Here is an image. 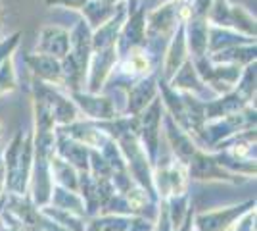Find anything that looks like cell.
<instances>
[{"label":"cell","mask_w":257,"mask_h":231,"mask_svg":"<svg viewBox=\"0 0 257 231\" xmlns=\"http://www.w3.org/2000/svg\"><path fill=\"white\" fill-rule=\"evenodd\" d=\"M186 48V41H184V25H179V29H177V35H175V39H173L171 43V48H169V54H167V62H165V75L171 77L173 73H177V69L181 67L182 60H184V50Z\"/></svg>","instance_id":"8"},{"label":"cell","mask_w":257,"mask_h":231,"mask_svg":"<svg viewBox=\"0 0 257 231\" xmlns=\"http://www.w3.org/2000/svg\"><path fill=\"white\" fill-rule=\"evenodd\" d=\"M46 4H50V6H56V4H60V6H65V8H73V10H81L83 6L86 4V0H46Z\"/></svg>","instance_id":"15"},{"label":"cell","mask_w":257,"mask_h":231,"mask_svg":"<svg viewBox=\"0 0 257 231\" xmlns=\"http://www.w3.org/2000/svg\"><path fill=\"white\" fill-rule=\"evenodd\" d=\"M0 185H2V162H0Z\"/></svg>","instance_id":"18"},{"label":"cell","mask_w":257,"mask_h":231,"mask_svg":"<svg viewBox=\"0 0 257 231\" xmlns=\"http://www.w3.org/2000/svg\"><path fill=\"white\" fill-rule=\"evenodd\" d=\"M242 212H244V206H234V208L223 210V212L202 214V216H198V227L202 231H225L228 223Z\"/></svg>","instance_id":"7"},{"label":"cell","mask_w":257,"mask_h":231,"mask_svg":"<svg viewBox=\"0 0 257 231\" xmlns=\"http://www.w3.org/2000/svg\"><path fill=\"white\" fill-rule=\"evenodd\" d=\"M14 89H16V69L12 56H8L0 64V95L12 93Z\"/></svg>","instance_id":"13"},{"label":"cell","mask_w":257,"mask_h":231,"mask_svg":"<svg viewBox=\"0 0 257 231\" xmlns=\"http://www.w3.org/2000/svg\"><path fill=\"white\" fill-rule=\"evenodd\" d=\"M179 75L173 79V87L175 89H194V91H200L202 83L196 75V67L192 66V62H184L182 69H177Z\"/></svg>","instance_id":"12"},{"label":"cell","mask_w":257,"mask_h":231,"mask_svg":"<svg viewBox=\"0 0 257 231\" xmlns=\"http://www.w3.org/2000/svg\"><path fill=\"white\" fill-rule=\"evenodd\" d=\"M154 95H156V81L154 79H146V81L139 83L128 93V112L142 110L150 102V99H154Z\"/></svg>","instance_id":"9"},{"label":"cell","mask_w":257,"mask_h":231,"mask_svg":"<svg viewBox=\"0 0 257 231\" xmlns=\"http://www.w3.org/2000/svg\"><path fill=\"white\" fill-rule=\"evenodd\" d=\"M137 4H139V0H128L127 12H135V10H137Z\"/></svg>","instance_id":"16"},{"label":"cell","mask_w":257,"mask_h":231,"mask_svg":"<svg viewBox=\"0 0 257 231\" xmlns=\"http://www.w3.org/2000/svg\"><path fill=\"white\" fill-rule=\"evenodd\" d=\"M209 20L221 27H240L244 29L249 37H255V20L247 14L242 6L230 4L228 0H213L209 12H207Z\"/></svg>","instance_id":"1"},{"label":"cell","mask_w":257,"mask_h":231,"mask_svg":"<svg viewBox=\"0 0 257 231\" xmlns=\"http://www.w3.org/2000/svg\"><path fill=\"white\" fill-rule=\"evenodd\" d=\"M188 29H190V48L194 50V54L204 56L205 48H207V23L205 18H192L188 22Z\"/></svg>","instance_id":"10"},{"label":"cell","mask_w":257,"mask_h":231,"mask_svg":"<svg viewBox=\"0 0 257 231\" xmlns=\"http://www.w3.org/2000/svg\"><path fill=\"white\" fill-rule=\"evenodd\" d=\"M0 135H2V127H0Z\"/></svg>","instance_id":"19"},{"label":"cell","mask_w":257,"mask_h":231,"mask_svg":"<svg viewBox=\"0 0 257 231\" xmlns=\"http://www.w3.org/2000/svg\"><path fill=\"white\" fill-rule=\"evenodd\" d=\"M69 31L60 27V25H46L41 29V37L37 43V52L39 54L54 56L62 60L69 52Z\"/></svg>","instance_id":"2"},{"label":"cell","mask_w":257,"mask_h":231,"mask_svg":"<svg viewBox=\"0 0 257 231\" xmlns=\"http://www.w3.org/2000/svg\"><path fill=\"white\" fill-rule=\"evenodd\" d=\"M167 129H169V137H171L173 144H175V150H177V154H179V158H181L182 162L190 160L194 154H196V148H194L192 141H190L186 135H182L181 129L175 131L171 120H167Z\"/></svg>","instance_id":"11"},{"label":"cell","mask_w":257,"mask_h":231,"mask_svg":"<svg viewBox=\"0 0 257 231\" xmlns=\"http://www.w3.org/2000/svg\"><path fill=\"white\" fill-rule=\"evenodd\" d=\"M73 99L81 104V108L96 118V120H113L115 118V108L113 104L109 102V99H104V97H92V95H81V93H73Z\"/></svg>","instance_id":"5"},{"label":"cell","mask_w":257,"mask_h":231,"mask_svg":"<svg viewBox=\"0 0 257 231\" xmlns=\"http://www.w3.org/2000/svg\"><path fill=\"white\" fill-rule=\"evenodd\" d=\"M117 60V48L109 46L104 50H96V54L92 58V67H90V93H98L104 79L109 75L111 67Z\"/></svg>","instance_id":"3"},{"label":"cell","mask_w":257,"mask_h":231,"mask_svg":"<svg viewBox=\"0 0 257 231\" xmlns=\"http://www.w3.org/2000/svg\"><path fill=\"white\" fill-rule=\"evenodd\" d=\"M123 4V2H121ZM119 4V6H121ZM119 6L115 8V2H109V0H86V4L81 8L85 14V20L88 23V27L96 29L102 23H106L115 12L119 10Z\"/></svg>","instance_id":"6"},{"label":"cell","mask_w":257,"mask_h":231,"mask_svg":"<svg viewBox=\"0 0 257 231\" xmlns=\"http://www.w3.org/2000/svg\"><path fill=\"white\" fill-rule=\"evenodd\" d=\"M2 22H4V6L0 2V31H2Z\"/></svg>","instance_id":"17"},{"label":"cell","mask_w":257,"mask_h":231,"mask_svg":"<svg viewBox=\"0 0 257 231\" xmlns=\"http://www.w3.org/2000/svg\"><path fill=\"white\" fill-rule=\"evenodd\" d=\"M213 0H194V4L190 6V16L192 18H207V12Z\"/></svg>","instance_id":"14"},{"label":"cell","mask_w":257,"mask_h":231,"mask_svg":"<svg viewBox=\"0 0 257 231\" xmlns=\"http://www.w3.org/2000/svg\"><path fill=\"white\" fill-rule=\"evenodd\" d=\"M27 64L31 67L37 75L44 79V81H50V83H64V77H62V64L58 58L48 54H31L27 56Z\"/></svg>","instance_id":"4"}]
</instances>
